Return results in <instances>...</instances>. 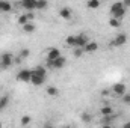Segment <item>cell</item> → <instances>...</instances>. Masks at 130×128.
Returning <instances> with one entry per match:
<instances>
[{"label": "cell", "mask_w": 130, "mask_h": 128, "mask_svg": "<svg viewBox=\"0 0 130 128\" xmlns=\"http://www.w3.org/2000/svg\"><path fill=\"white\" fill-rule=\"evenodd\" d=\"M109 12H110L112 18L121 20V18L126 15L127 9H126V6H124V3H123V2H115L113 5H110V9H109Z\"/></svg>", "instance_id": "1"}, {"label": "cell", "mask_w": 130, "mask_h": 128, "mask_svg": "<svg viewBox=\"0 0 130 128\" xmlns=\"http://www.w3.org/2000/svg\"><path fill=\"white\" fill-rule=\"evenodd\" d=\"M65 44L70 45V47H73V48H76V35H70V36L65 39Z\"/></svg>", "instance_id": "18"}, {"label": "cell", "mask_w": 130, "mask_h": 128, "mask_svg": "<svg viewBox=\"0 0 130 128\" xmlns=\"http://www.w3.org/2000/svg\"><path fill=\"white\" fill-rule=\"evenodd\" d=\"M47 6H48V3H47L45 0H36V9L42 11V9H45Z\"/></svg>", "instance_id": "22"}, {"label": "cell", "mask_w": 130, "mask_h": 128, "mask_svg": "<svg viewBox=\"0 0 130 128\" xmlns=\"http://www.w3.org/2000/svg\"><path fill=\"white\" fill-rule=\"evenodd\" d=\"M109 26L117 29V27H120V26H121V21H120V20H117V18H110V20H109Z\"/></svg>", "instance_id": "25"}, {"label": "cell", "mask_w": 130, "mask_h": 128, "mask_svg": "<svg viewBox=\"0 0 130 128\" xmlns=\"http://www.w3.org/2000/svg\"><path fill=\"white\" fill-rule=\"evenodd\" d=\"M26 17H27L29 23H32V21H33V18H35V14H33V12H26Z\"/></svg>", "instance_id": "28"}, {"label": "cell", "mask_w": 130, "mask_h": 128, "mask_svg": "<svg viewBox=\"0 0 130 128\" xmlns=\"http://www.w3.org/2000/svg\"><path fill=\"white\" fill-rule=\"evenodd\" d=\"M100 113H101L103 118H106V116H112V115H113V109H112L110 105H103V107L100 109Z\"/></svg>", "instance_id": "13"}, {"label": "cell", "mask_w": 130, "mask_h": 128, "mask_svg": "<svg viewBox=\"0 0 130 128\" xmlns=\"http://www.w3.org/2000/svg\"><path fill=\"white\" fill-rule=\"evenodd\" d=\"M61 56H62V54H61V50L56 48V47H52V48H48V51H47V62H53V60L59 59Z\"/></svg>", "instance_id": "5"}, {"label": "cell", "mask_w": 130, "mask_h": 128, "mask_svg": "<svg viewBox=\"0 0 130 128\" xmlns=\"http://www.w3.org/2000/svg\"><path fill=\"white\" fill-rule=\"evenodd\" d=\"M101 128H113L110 124H106V125H101Z\"/></svg>", "instance_id": "31"}, {"label": "cell", "mask_w": 130, "mask_h": 128, "mask_svg": "<svg viewBox=\"0 0 130 128\" xmlns=\"http://www.w3.org/2000/svg\"><path fill=\"white\" fill-rule=\"evenodd\" d=\"M123 102L124 104H130V94H126V95L123 96Z\"/></svg>", "instance_id": "29"}, {"label": "cell", "mask_w": 130, "mask_h": 128, "mask_svg": "<svg viewBox=\"0 0 130 128\" xmlns=\"http://www.w3.org/2000/svg\"><path fill=\"white\" fill-rule=\"evenodd\" d=\"M30 83H32L33 86H42L44 83H45V77H39V75H35L32 72V80H30Z\"/></svg>", "instance_id": "11"}, {"label": "cell", "mask_w": 130, "mask_h": 128, "mask_svg": "<svg viewBox=\"0 0 130 128\" xmlns=\"http://www.w3.org/2000/svg\"><path fill=\"white\" fill-rule=\"evenodd\" d=\"M86 8L88 9H97V8H100V2L98 0H89V2H86Z\"/></svg>", "instance_id": "19"}, {"label": "cell", "mask_w": 130, "mask_h": 128, "mask_svg": "<svg viewBox=\"0 0 130 128\" xmlns=\"http://www.w3.org/2000/svg\"><path fill=\"white\" fill-rule=\"evenodd\" d=\"M12 5L6 0H0V12H11Z\"/></svg>", "instance_id": "14"}, {"label": "cell", "mask_w": 130, "mask_h": 128, "mask_svg": "<svg viewBox=\"0 0 130 128\" xmlns=\"http://www.w3.org/2000/svg\"><path fill=\"white\" fill-rule=\"evenodd\" d=\"M64 128H71V127H64Z\"/></svg>", "instance_id": "34"}, {"label": "cell", "mask_w": 130, "mask_h": 128, "mask_svg": "<svg viewBox=\"0 0 130 128\" xmlns=\"http://www.w3.org/2000/svg\"><path fill=\"white\" fill-rule=\"evenodd\" d=\"M0 128H3V127H2V122H0Z\"/></svg>", "instance_id": "33"}, {"label": "cell", "mask_w": 130, "mask_h": 128, "mask_svg": "<svg viewBox=\"0 0 130 128\" xmlns=\"http://www.w3.org/2000/svg\"><path fill=\"white\" fill-rule=\"evenodd\" d=\"M112 92L117 96H124L126 95V84H123V83H115V84L112 86Z\"/></svg>", "instance_id": "9"}, {"label": "cell", "mask_w": 130, "mask_h": 128, "mask_svg": "<svg viewBox=\"0 0 130 128\" xmlns=\"http://www.w3.org/2000/svg\"><path fill=\"white\" fill-rule=\"evenodd\" d=\"M123 128H130V121H129V122H126V124L123 125Z\"/></svg>", "instance_id": "32"}, {"label": "cell", "mask_w": 130, "mask_h": 128, "mask_svg": "<svg viewBox=\"0 0 130 128\" xmlns=\"http://www.w3.org/2000/svg\"><path fill=\"white\" fill-rule=\"evenodd\" d=\"M80 119H82V121H83V122H91V121H92V116H91V115H89V113H83V115H82V118H80Z\"/></svg>", "instance_id": "26"}, {"label": "cell", "mask_w": 130, "mask_h": 128, "mask_svg": "<svg viewBox=\"0 0 130 128\" xmlns=\"http://www.w3.org/2000/svg\"><path fill=\"white\" fill-rule=\"evenodd\" d=\"M85 51L82 50V48H74V51H73V54H74V57H80L82 54H83Z\"/></svg>", "instance_id": "27"}, {"label": "cell", "mask_w": 130, "mask_h": 128, "mask_svg": "<svg viewBox=\"0 0 130 128\" xmlns=\"http://www.w3.org/2000/svg\"><path fill=\"white\" fill-rule=\"evenodd\" d=\"M23 30H24L26 33H33L35 30H36V27H35L33 23H27L26 26H23Z\"/></svg>", "instance_id": "21"}, {"label": "cell", "mask_w": 130, "mask_h": 128, "mask_svg": "<svg viewBox=\"0 0 130 128\" xmlns=\"http://www.w3.org/2000/svg\"><path fill=\"white\" fill-rule=\"evenodd\" d=\"M42 128H55V127H53L50 122H47V124H44V127H42Z\"/></svg>", "instance_id": "30"}, {"label": "cell", "mask_w": 130, "mask_h": 128, "mask_svg": "<svg viewBox=\"0 0 130 128\" xmlns=\"http://www.w3.org/2000/svg\"><path fill=\"white\" fill-rule=\"evenodd\" d=\"M17 80L23 81V83H30V80H32V69H21L17 74Z\"/></svg>", "instance_id": "3"}, {"label": "cell", "mask_w": 130, "mask_h": 128, "mask_svg": "<svg viewBox=\"0 0 130 128\" xmlns=\"http://www.w3.org/2000/svg\"><path fill=\"white\" fill-rule=\"evenodd\" d=\"M32 72L35 75H39V77H45L47 75V71H45L44 66H36L35 69H32Z\"/></svg>", "instance_id": "15"}, {"label": "cell", "mask_w": 130, "mask_h": 128, "mask_svg": "<svg viewBox=\"0 0 130 128\" xmlns=\"http://www.w3.org/2000/svg\"><path fill=\"white\" fill-rule=\"evenodd\" d=\"M65 63H67V59H65L64 56H61L59 59H56V60H53V62H47V66H50V68H53V69H61V68H64Z\"/></svg>", "instance_id": "7"}, {"label": "cell", "mask_w": 130, "mask_h": 128, "mask_svg": "<svg viewBox=\"0 0 130 128\" xmlns=\"http://www.w3.org/2000/svg\"><path fill=\"white\" fill-rule=\"evenodd\" d=\"M17 23H18V24H20L21 27H23V26H26V24L29 23V20H27V17H26V14H23V15H20V17H18V21H17Z\"/></svg>", "instance_id": "23"}, {"label": "cell", "mask_w": 130, "mask_h": 128, "mask_svg": "<svg viewBox=\"0 0 130 128\" xmlns=\"http://www.w3.org/2000/svg\"><path fill=\"white\" fill-rule=\"evenodd\" d=\"M89 42V38L86 33H80V35H76V48H85L86 44Z\"/></svg>", "instance_id": "4"}, {"label": "cell", "mask_w": 130, "mask_h": 128, "mask_svg": "<svg viewBox=\"0 0 130 128\" xmlns=\"http://www.w3.org/2000/svg\"><path fill=\"white\" fill-rule=\"evenodd\" d=\"M29 56H30V50H29V48H21V50H20V56H18L20 59H26V57H29Z\"/></svg>", "instance_id": "24"}, {"label": "cell", "mask_w": 130, "mask_h": 128, "mask_svg": "<svg viewBox=\"0 0 130 128\" xmlns=\"http://www.w3.org/2000/svg\"><path fill=\"white\" fill-rule=\"evenodd\" d=\"M20 5L26 12H32V11L36 9V0H23Z\"/></svg>", "instance_id": "8"}, {"label": "cell", "mask_w": 130, "mask_h": 128, "mask_svg": "<svg viewBox=\"0 0 130 128\" xmlns=\"http://www.w3.org/2000/svg\"><path fill=\"white\" fill-rule=\"evenodd\" d=\"M30 122H32V118H30L29 115H24V116H21V119H20V124H21L23 127H27Z\"/></svg>", "instance_id": "20"}, {"label": "cell", "mask_w": 130, "mask_h": 128, "mask_svg": "<svg viewBox=\"0 0 130 128\" xmlns=\"http://www.w3.org/2000/svg\"><path fill=\"white\" fill-rule=\"evenodd\" d=\"M0 60H2V66L3 68H9L11 65L14 63V56L11 54V53H3L2 54V57H0Z\"/></svg>", "instance_id": "6"}, {"label": "cell", "mask_w": 130, "mask_h": 128, "mask_svg": "<svg viewBox=\"0 0 130 128\" xmlns=\"http://www.w3.org/2000/svg\"><path fill=\"white\" fill-rule=\"evenodd\" d=\"M8 104H9V96L8 95L0 96V110H5L8 107Z\"/></svg>", "instance_id": "17"}, {"label": "cell", "mask_w": 130, "mask_h": 128, "mask_svg": "<svg viewBox=\"0 0 130 128\" xmlns=\"http://www.w3.org/2000/svg\"><path fill=\"white\" fill-rule=\"evenodd\" d=\"M59 15H61V18H64V20H70V18H71V15H73V12H71V9H70V8L64 6V8H61V9H59Z\"/></svg>", "instance_id": "12"}, {"label": "cell", "mask_w": 130, "mask_h": 128, "mask_svg": "<svg viewBox=\"0 0 130 128\" xmlns=\"http://www.w3.org/2000/svg\"><path fill=\"white\" fill-rule=\"evenodd\" d=\"M47 95L52 96V98H56V96L59 95L58 88H55V86H48V88H47Z\"/></svg>", "instance_id": "16"}, {"label": "cell", "mask_w": 130, "mask_h": 128, "mask_svg": "<svg viewBox=\"0 0 130 128\" xmlns=\"http://www.w3.org/2000/svg\"><path fill=\"white\" fill-rule=\"evenodd\" d=\"M127 35L126 33H118L112 41H110V47H121V45H126L127 44Z\"/></svg>", "instance_id": "2"}, {"label": "cell", "mask_w": 130, "mask_h": 128, "mask_svg": "<svg viewBox=\"0 0 130 128\" xmlns=\"http://www.w3.org/2000/svg\"><path fill=\"white\" fill-rule=\"evenodd\" d=\"M97 50H98V42H95V41H89L86 44V47L83 48L85 53H95Z\"/></svg>", "instance_id": "10"}]
</instances>
